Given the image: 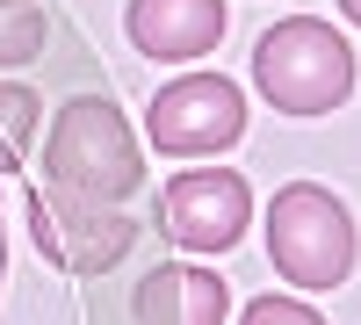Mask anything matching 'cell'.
Returning <instances> with one entry per match:
<instances>
[{
    "label": "cell",
    "mask_w": 361,
    "mask_h": 325,
    "mask_svg": "<svg viewBox=\"0 0 361 325\" xmlns=\"http://www.w3.org/2000/svg\"><path fill=\"white\" fill-rule=\"evenodd\" d=\"M44 181L66 188V195H87V202H123L145 181V152H137L130 116L116 109L109 94H73L66 109L51 116Z\"/></svg>",
    "instance_id": "6da1fadb"
},
{
    "label": "cell",
    "mask_w": 361,
    "mask_h": 325,
    "mask_svg": "<svg viewBox=\"0 0 361 325\" xmlns=\"http://www.w3.org/2000/svg\"><path fill=\"white\" fill-rule=\"evenodd\" d=\"M44 8L29 0V8H0V66H29V58H44Z\"/></svg>",
    "instance_id": "30bf717a"
},
{
    "label": "cell",
    "mask_w": 361,
    "mask_h": 325,
    "mask_svg": "<svg viewBox=\"0 0 361 325\" xmlns=\"http://www.w3.org/2000/svg\"><path fill=\"white\" fill-rule=\"evenodd\" d=\"M0 282H8V231H0Z\"/></svg>",
    "instance_id": "4fadbf2b"
},
{
    "label": "cell",
    "mask_w": 361,
    "mask_h": 325,
    "mask_svg": "<svg viewBox=\"0 0 361 325\" xmlns=\"http://www.w3.org/2000/svg\"><path fill=\"white\" fill-rule=\"evenodd\" d=\"M238 325H325V318L311 304H296V297H253Z\"/></svg>",
    "instance_id": "8fae6325"
},
{
    "label": "cell",
    "mask_w": 361,
    "mask_h": 325,
    "mask_svg": "<svg viewBox=\"0 0 361 325\" xmlns=\"http://www.w3.org/2000/svg\"><path fill=\"white\" fill-rule=\"evenodd\" d=\"M29 239L66 275H109L116 260L130 253L137 224L116 210V202H87V195H66V188L37 181L29 188Z\"/></svg>",
    "instance_id": "277c9868"
},
{
    "label": "cell",
    "mask_w": 361,
    "mask_h": 325,
    "mask_svg": "<svg viewBox=\"0 0 361 325\" xmlns=\"http://www.w3.org/2000/svg\"><path fill=\"white\" fill-rule=\"evenodd\" d=\"M37 123H44V102H37V87H22V80H0V173H22L29 145H37Z\"/></svg>",
    "instance_id": "9c48e42d"
},
{
    "label": "cell",
    "mask_w": 361,
    "mask_h": 325,
    "mask_svg": "<svg viewBox=\"0 0 361 325\" xmlns=\"http://www.w3.org/2000/svg\"><path fill=\"white\" fill-rule=\"evenodd\" d=\"M354 217L333 188L318 181H289L275 188L267 202V260H275V275L296 282V289H340L354 275Z\"/></svg>",
    "instance_id": "3957f363"
},
{
    "label": "cell",
    "mask_w": 361,
    "mask_h": 325,
    "mask_svg": "<svg viewBox=\"0 0 361 325\" xmlns=\"http://www.w3.org/2000/svg\"><path fill=\"white\" fill-rule=\"evenodd\" d=\"M231 318V289L209 268H152L137 282V325H224Z\"/></svg>",
    "instance_id": "ba28073f"
},
{
    "label": "cell",
    "mask_w": 361,
    "mask_h": 325,
    "mask_svg": "<svg viewBox=\"0 0 361 325\" xmlns=\"http://www.w3.org/2000/svg\"><path fill=\"white\" fill-rule=\"evenodd\" d=\"M145 130H152V145L173 152V159L224 152V145H238V130H246V94H238L224 73H180L173 87L152 94Z\"/></svg>",
    "instance_id": "5b68a950"
},
{
    "label": "cell",
    "mask_w": 361,
    "mask_h": 325,
    "mask_svg": "<svg viewBox=\"0 0 361 325\" xmlns=\"http://www.w3.org/2000/svg\"><path fill=\"white\" fill-rule=\"evenodd\" d=\"M246 217H253V188L246 173L231 166H188L159 188V231L180 253H224L246 239Z\"/></svg>",
    "instance_id": "8992f818"
},
{
    "label": "cell",
    "mask_w": 361,
    "mask_h": 325,
    "mask_svg": "<svg viewBox=\"0 0 361 325\" xmlns=\"http://www.w3.org/2000/svg\"><path fill=\"white\" fill-rule=\"evenodd\" d=\"M340 15H347V22H354V29H361V0H340Z\"/></svg>",
    "instance_id": "7c38bea8"
},
{
    "label": "cell",
    "mask_w": 361,
    "mask_h": 325,
    "mask_svg": "<svg viewBox=\"0 0 361 325\" xmlns=\"http://www.w3.org/2000/svg\"><path fill=\"white\" fill-rule=\"evenodd\" d=\"M253 87L282 116H325L354 94V44L318 15H289L253 44Z\"/></svg>",
    "instance_id": "7a4b0ae2"
},
{
    "label": "cell",
    "mask_w": 361,
    "mask_h": 325,
    "mask_svg": "<svg viewBox=\"0 0 361 325\" xmlns=\"http://www.w3.org/2000/svg\"><path fill=\"white\" fill-rule=\"evenodd\" d=\"M123 22H130V44L166 66H188L224 44V0H130Z\"/></svg>",
    "instance_id": "52a82bcc"
},
{
    "label": "cell",
    "mask_w": 361,
    "mask_h": 325,
    "mask_svg": "<svg viewBox=\"0 0 361 325\" xmlns=\"http://www.w3.org/2000/svg\"><path fill=\"white\" fill-rule=\"evenodd\" d=\"M0 8H29V0H0Z\"/></svg>",
    "instance_id": "5bb4252c"
}]
</instances>
